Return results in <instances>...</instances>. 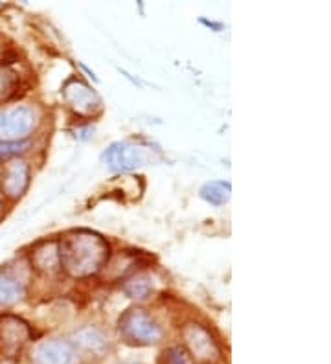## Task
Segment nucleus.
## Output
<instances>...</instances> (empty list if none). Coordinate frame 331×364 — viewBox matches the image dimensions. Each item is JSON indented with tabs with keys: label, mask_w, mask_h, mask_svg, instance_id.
Instances as JSON below:
<instances>
[{
	"label": "nucleus",
	"mask_w": 331,
	"mask_h": 364,
	"mask_svg": "<svg viewBox=\"0 0 331 364\" xmlns=\"http://www.w3.org/2000/svg\"><path fill=\"white\" fill-rule=\"evenodd\" d=\"M59 265L72 278H88L109 262V245L90 230H72L58 241Z\"/></svg>",
	"instance_id": "obj_1"
},
{
	"label": "nucleus",
	"mask_w": 331,
	"mask_h": 364,
	"mask_svg": "<svg viewBox=\"0 0 331 364\" xmlns=\"http://www.w3.org/2000/svg\"><path fill=\"white\" fill-rule=\"evenodd\" d=\"M118 331L129 346H151L162 338L160 326L140 307H131L120 316Z\"/></svg>",
	"instance_id": "obj_2"
},
{
	"label": "nucleus",
	"mask_w": 331,
	"mask_h": 364,
	"mask_svg": "<svg viewBox=\"0 0 331 364\" xmlns=\"http://www.w3.org/2000/svg\"><path fill=\"white\" fill-rule=\"evenodd\" d=\"M184 350L195 364H214L219 359V348L206 328L201 324H186L181 331Z\"/></svg>",
	"instance_id": "obj_3"
},
{
	"label": "nucleus",
	"mask_w": 331,
	"mask_h": 364,
	"mask_svg": "<svg viewBox=\"0 0 331 364\" xmlns=\"http://www.w3.org/2000/svg\"><path fill=\"white\" fill-rule=\"evenodd\" d=\"M37 124V114L30 107H14L0 112V138L4 142H19L33 131Z\"/></svg>",
	"instance_id": "obj_4"
},
{
	"label": "nucleus",
	"mask_w": 331,
	"mask_h": 364,
	"mask_svg": "<svg viewBox=\"0 0 331 364\" xmlns=\"http://www.w3.org/2000/svg\"><path fill=\"white\" fill-rule=\"evenodd\" d=\"M28 341H30V328L24 320L11 315L0 318V357L15 359Z\"/></svg>",
	"instance_id": "obj_5"
},
{
	"label": "nucleus",
	"mask_w": 331,
	"mask_h": 364,
	"mask_svg": "<svg viewBox=\"0 0 331 364\" xmlns=\"http://www.w3.org/2000/svg\"><path fill=\"white\" fill-rule=\"evenodd\" d=\"M107 166L115 171H129L147 162L146 147L132 142H116L109 147L103 155Z\"/></svg>",
	"instance_id": "obj_6"
},
{
	"label": "nucleus",
	"mask_w": 331,
	"mask_h": 364,
	"mask_svg": "<svg viewBox=\"0 0 331 364\" xmlns=\"http://www.w3.org/2000/svg\"><path fill=\"white\" fill-rule=\"evenodd\" d=\"M65 100L75 114L94 116L102 109V100L87 83L81 80H70L63 89Z\"/></svg>",
	"instance_id": "obj_7"
},
{
	"label": "nucleus",
	"mask_w": 331,
	"mask_h": 364,
	"mask_svg": "<svg viewBox=\"0 0 331 364\" xmlns=\"http://www.w3.org/2000/svg\"><path fill=\"white\" fill-rule=\"evenodd\" d=\"M28 184H30V168H28L26 162L19 159L9 160L0 173L2 193H6L11 199H19L26 191Z\"/></svg>",
	"instance_id": "obj_8"
},
{
	"label": "nucleus",
	"mask_w": 331,
	"mask_h": 364,
	"mask_svg": "<svg viewBox=\"0 0 331 364\" xmlns=\"http://www.w3.org/2000/svg\"><path fill=\"white\" fill-rule=\"evenodd\" d=\"M72 360H74V348L59 338L41 342L33 350L36 364H72Z\"/></svg>",
	"instance_id": "obj_9"
},
{
	"label": "nucleus",
	"mask_w": 331,
	"mask_h": 364,
	"mask_svg": "<svg viewBox=\"0 0 331 364\" xmlns=\"http://www.w3.org/2000/svg\"><path fill=\"white\" fill-rule=\"evenodd\" d=\"M74 344L80 350L93 353V355H102L103 351L107 350V338L103 337L102 331H98L96 328H85L80 329L74 335Z\"/></svg>",
	"instance_id": "obj_10"
},
{
	"label": "nucleus",
	"mask_w": 331,
	"mask_h": 364,
	"mask_svg": "<svg viewBox=\"0 0 331 364\" xmlns=\"http://www.w3.org/2000/svg\"><path fill=\"white\" fill-rule=\"evenodd\" d=\"M31 258H33L36 269L41 272H56L58 269H61V265H59L58 241L39 245Z\"/></svg>",
	"instance_id": "obj_11"
},
{
	"label": "nucleus",
	"mask_w": 331,
	"mask_h": 364,
	"mask_svg": "<svg viewBox=\"0 0 331 364\" xmlns=\"http://www.w3.org/2000/svg\"><path fill=\"white\" fill-rule=\"evenodd\" d=\"M125 293L129 294L135 300H146L153 293V278H151L147 272H138V274H132L124 285Z\"/></svg>",
	"instance_id": "obj_12"
},
{
	"label": "nucleus",
	"mask_w": 331,
	"mask_h": 364,
	"mask_svg": "<svg viewBox=\"0 0 331 364\" xmlns=\"http://www.w3.org/2000/svg\"><path fill=\"white\" fill-rule=\"evenodd\" d=\"M230 193H232L230 182H225V181H212L201 188V197H203L204 200H208L210 205H216V206L228 203Z\"/></svg>",
	"instance_id": "obj_13"
},
{
	"label": "nucleus",
	"mask_w": 331,
	"mask_h": 364,
	"mask_svg": "<svg viewBox=\"0 0 331 364\" xmlns=\"http://www.w3.org/2000/svg\"><path fill=\"white\" fill-rule=\"evenodd\" d=\"M19 296H21V285L14 278L0 274V306L17 302Z\"/></svg>",
	"instance_id": "obj_14"
},
{
	"label": "nucleus",
	"mask_w": 331,
	"mask_h": 364,
	"mask_svg": "<svg viewBox=\"0 0 331 364\" xmlns=\"http://www.w3.org/2000/svg\"><path fill=\"white\" fill-rule=\"evenodd\" d=\"M164 364H195L194 359L188 355V351L182 346L169 348L166 353H164Z\"/></svg>",
	"instance_id": "obj_15"
},
{
	"label": "nucleus",
	"mask_w": 331,
	"mask_h": 364,
	"mask_svg": "<svg viewBox=\"0 0 331 364\" xmlns=\"http://www.w3.org/2000/svg\"><path fill=\"white\" fill-rule=\"evenodd\" d=\"M26 144L22 142H0V159H9V156L19 155L24 151Z\"/></svg>",
	"instance_id": "obj_16"
},
{
	"label": "nucleus",
	"mask_w": 331,
	"mask_h": 364,
	"mask_svg": "<svg viewBox=\"0 0 331 364\" xmlns=\"http://www.w3.org/2000/svg\"><path fill=\"white\" fill-rule=\"evenodd\" d=\"M14 89V76L8 72H0V100H4Z\"/></svg>",
	"instance_id": "obj_17"
},
{
	"label": "nucleus",
	"mask_w": 331,
	"mask_h": 364,
	"mask_svg": "<svg viewBox=\"0 0 331 364\" xmlns=\"http://www.w3.org/2000/svg\"><path fill=\"white\" fill-rule=\"evenodd\" d=\"M2 210H4V199H2V191H0V215H2Z\"/></svg>",
	"instance_id": "obj_18"
}]
</instances>
